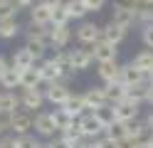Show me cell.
<instances>
[{"label":"cell","instance_id":"23","mask_svg":"<svg viewBox=\"0 0 153 148\" xmlns=\"http://www.w3.org/2000/svg\"><path fill=\"white\" fill-rule=\"evenodd\" d=\"M20 79H22V72H20V69H15V67H10L3 77H0V86H3V91H15V86H20Z\"/></svg>","mask_w":153,"mask_h":148},{"label":"cell","instance_id":"11","mask_svg":"<svg viewBox=\"0 0 153 148\" xmlns=\"http://www.w3.org/2000/svg\"><path fill=\"white\" fill-rule=\"evenodd\" d=\"M20 99H22V109L30 111V114L37 111V109H42V104L47 101L45 99V89H22Z\"/></svg>","mask_w":153,"mask_h":148},{"label":"cell","instance_id":"42","mask_svg":"<svg viewBox=\"0 0 153 148\" xmlns=\"http://www.w3.org/2000/svg\"><path fill=\"white\" fill-rule=\"evenodd\" d=\"M148 82H151V86H153V72H151V74H148Z\"/></svg>","mask_w":153,"mask_h":148},{"label":"cell","instance_id":"18","mask_svg":"<svg viewBox=\"0 0 153 148\" xmlns=\"http://www.w3.org/2000/svg\"><path fill=\"white\" fill-rule=\"evenodd\" d=\"M123 37H126V30H121L119 25H114V22H106L101 27V39L109 42V45H114V47H119L123 42Z\"/></svg>","mask_w":153,"mask_h":148},{"label":"cell","instance_id":"37","mask_svg":"<svg viewBox=\"0 0 153 148\" xmlns=\"http://www.w3.org/2000/svg\"><path fill=\"white\" fill-rule=\"evenodd\" d=\"M10 67H13V64H7V59H5L3 54H0V77H3V74H5V72H7Z\"/></svg>","mask_w":153,"mask_h":148},{"label":"cell","instance_id":"16","mask_svg":"<svg viewBox=\"0 0 153 148\" xmlns=\"http://www.w3.org/2000/svg\"><path fill=\"white\" fill-rule=\"evenodd\" d=\"M52 15H54V10L47 7V5H42V3H35V5L30 7V22H35V25L50 27V25H52Z\"/></svg>","mask_w":153,"mask_h":148},{"label":"cell","instance_id":"44","mask_svg":"<svg viewBox=\"0 0 153 148\" xmlns=\"http://www.w3.org/2000/svg\"><path fill=\"white\" fill-rule=\"evenodd\" d=\"M0 3H3V0H0Z\"/></svg>","mask_w":153,"mask_h":148},{"label":"cell","instance_id":"3","mask_svg":"<svg viewBox=\"0 0 153 148\" xmlns=\"http://www.w3.org/2000/svg\"><path fill=\"white\" fill-rule=\"evenodd\" d=\"M76 123H79L82 136H84V138H89V141H97V138H99L104 131H106V128H104V123L97 118V114H84Z\"/></svg>","mask_w":153,"mask_h":148},{"label":"cell","instance_id":"27","mask_svg":"<svg viewBox=\"0 0 153 148\" xmlns=\"http://www.w3.org/2000/svg\"><path fill=\"white\" fill-rule=\"evenodd\" d=\"M104 136L106 138H111V141H116V143H123L126 141V123H114V126H109L106 131H104Z\"/></svg>","mask_w":153,"mask_h":148},{"label":"cell","instance_id":"31","mask_svg":"<svg viewBox=\"0 0 153 148\" xmlns=\"http://www.w3.org/2000/svg\"><path fill=\"white\" fill-rule=\"evenodd\" d=\"M0 148H17V136L15 133L3 136V138H0Z\"/></svg>","mask_w":153,"mask_h":148},{"label":"cell","instance_id":"24","mask_svg":"<svg viewBox=\"0 0 153 148\" xmlns=\"http://www.w3.org/2000/svg\"><path fill=\"white\" fill-rule=\"evenodd\" d=\"M25 47L35 54V59H42L45 52H47V47H50V42H47V39H37V37H27Z\"/></svg>","mask_w":153,"mask_h":148},{"label":"cell","instance_id":"1","mask_svg":"<svg viewBox=\"0 0 153 148\" xmlns=\"http://www.w3.org/2000/svg\"><path fill=\"white\" fill-rule=\"evenodd\" d=\"M64 121L67 118L62 116L59 109H54V111H37L35 114V133L42 138H54V133L62 131Z\"/></svg>","mask_w":153,"mask_h":148},{"label":"cell","instance_id":"7","mask_svg":"<svg viewBox=\"0 0 153 148\" xmlns=\"http://www.w3.org/2000/svg\"><path fill=\"white\" fill-rule=\"evenodd\" d=\"M30 128H35V118H32L30 111L20 109V111H15V114H13L10 133H15V136H27V133H30Z\"/></svg>","mask_w":153,"mask_h":148},{"label":"cell","instance_id":"21","mask_svg":"<svg viewBox=\"0 0 153 148\" xmlns=\"http://www.w3.org/2000/svg\"><path fill=\"white\" fill-rule=\"evenodd\" d=\"M131 64L136 67V69H141V72L148 77L153 72V49H143V52H138L136 57L131 59Z\"/></svg>","mask_w":153,"mask_h":148},{"label":"cell","instance_id":"26","mask_svg":"<svg viewBox=\"0 0 153 148\" xmlns=\"http://www.w3.org/2000/svg\"><path fill=\"white\" fill-rule=\"evenodd\" d=\"M64 5H67V10H69V17L72 20H82L84 15L89 13L87 5H84V0H67Z\"/></svg>","mask_w":153,"mask_h":148},{"label":"cell","instance_id":"43","mask_svg":"<svg viewBox=\"0 0 153 148\" xmlns=\"http://www.w3.org/2000/svg\"><path fill=\"white\" fill-rule=\"evenodd\" d=\"M37 148H47V143H40V146H37Z\"/></svg>","mask_w":153,"mask_h":148},{"label":"cell","instance_id":"34","mask_svg":"<svg viewBox=\"0 0 153 148\" xmlns=\"http://www.w3.org/2000/svg\"><path fill=\"white\" fill-rule=\"evenodd\" d=\"M47 148H74V146H69V143L64 141V138H59V136H57V138H52V141L47 143Z\"/></svg>","mask_w":153,"mask_h":148},{"label":"cell","instance_id":"33","mask_svg":"<svg viewBox=\"0 0 153 148\" xmlns=\"http://www.w3.org/2000/svg\"><path fill=\"white\" fill-rule=\"evenodd\" d=\"M97 148H119V143L104 136V138H97Z\"/></svg>","mask_w":153,"mask_h":148},{"label":"cell","instance_id":"9","mask_svg":"<svg viewBox=\"0 0 153 148\" xmlns=\"http://www.w3.org/2000/svg\"><path fill=\"white\" fill-rule=\"evenodd\" d=\"M82 96H84V106H87L89 114L99 111V109H104V106L109 104V101H106V91H104V86H91V89H87Z\"/></svg>","mask_w":153,"mask_h":148},{"label":"cell","instance_id":"5","mask_svg":"<svg viewBox=\"0 0 153 148\" xmlns=\"http://www.w3.org/2000/svg\"><path fill=\"white\" fill-rule=\"evenodd\" d=\"M69 96H72L69 84H62V82L47 84V89H45V99H47L52 106H64L67 101H69Z\"/></svg>","mask_w":153,"mask_h":148},{"label":"cell","instance_id":"12","mask_svg":"<svg viewBox=\"0 0 153 148\" xmlns=\"http://www.w3.org/2000/svg\"><path fill=\"white\" fill-rule=\"evenodd\" d=\"M97 74H99V79H101V82H104V86L116 84V82H121V64H119V62H106V64H99Z\"/></svg>","mask_w":153,"mask_h":148},{"label":"cell","instance_id":"29","mask_svg":"<svg viewBox=\"0 0 153 148\" xmlns=\"http://www.w3.org/2000/svg\"><path fill=\"white\" fill-rule=\"evenodd\" d=\"M69 10H67V5L62 7H54V15H52V25H69Z\"/></svg>","mask_w":153,"mask_h":148},{"label":"cell","instance_id":"20","mask_svg":"<svg viewBox=\"0 0 153 148\" xmlns=\"http://www.w3.org/2000/svg\"><path fill=\"white\" fill-rule=\"evenodd\" d=\"M104 91H106V101H109L111 106H116V104H121V101H126V94H128V89L123 86L121 82H116V84H109V86H104Z\"/></svg>","mask_w":153,"mask_h":148},{"label":"cell","instance_id":"14","mask_svg":"<svg viewBox=\"0 0 153 148\" xmlns=\"http://www.w3.org/2000/svg\"><path fill=\"white\" fill-rule=\"evenodd\" d=\"M141 82H148V77L141 72V69H136L131 62L128 64H121V84L123 86H136V84H141Z\"/></svg>","mask_w":153,"mask_h":148},{"label":"cell","instance_id":"25","mask_svg":"<svg viewBox=\"0 0 153 148\" xmlns=\"http://www.w3.org/2000/svg\"><path fill=\"white\" fill-rule=\"evenodd\" d=\"M17 10H20V5H17L15 0H3V3H0V22L15 20L17 17Z\"/></svg>","mask_w":153,"mask_h":148},{"label":"cell","instance_id":"4","mask_svg":"<svg viewBox=\"0 0 153 148\" xmlns=\"http://www.w3.org/2000/svg\"><path fill=\"white\" fill-rule=\"evenodd\" d=\"M74 35H76L82 47H94L97 42H101V27L97 22H82Z\"/></svg>","mask_w":153,"mask_h":148},{"label":"cell","instance_id":"2","mask_svg":"<svg viewBox=\"0 0 153 148\" xmlns=\"http://www.w3.org/2000/svg\"><path fill=\"white\" fill-rule=\"evenodd\" d=\"M136 20H138V10H136V7L123 5V3H116V5H114V15H111L109 22L119 25L121 30H128V27H133Z\"/></svg>","mask_w":153,"mask_h":148},{"label":"cell","instance_id":"28","mask_svg":"<svg viewBox=\"0 0 153 148\" xmlns=\"http://www.w3.org/2000/svg\"><path fill=\"white\" fill-rule=\"evenodd\" d=\"M17 32H20L17 20H5V22H0V39H13Z\"/></svg>","mask_w":153,"mask_h":148},{"label":"cell","instance_id":"15","mask_svg":"<svg viewBox=\"0 0 153 148\" xmlns=\"http://www.w3.org/2000/svg\"><path fill=\"white\" fill-rule=\"evenodd\" d=\"M114 114H116V121L119 123H131L138 118V104H131V101H121L114 106Z\"/></svg>","mask_w":153,"mask_h":148},{"label":"cell","instance_id":"41","mask_svg":"<svg viewBox=\"0 0 153 148\" xmlns=\"http://www.w3.org/2000/svg\"><path fill=\"white\" fill-rule=\"evenodd\" d=\"M146 146H148V148H153V133H151V136L146 138Z\"/></svg>","mask_w":153,"mask_h":148},{"label":"cell","instance_id":"35","mask_svg":"<svg viewBox=\"0 0 153 148\" xmlns=\"http://www.w3.org/2000/svg\"><path fill=\"white\" fill-rule=\"evenodd\" d=\"M40 3H42V5H47V7H52V10H54V7H62V5L67 3V0H40Z\"/></svg>","mask_w":153,"mask_h":148},{"label":"cell","instance_id":"32","mask_svg":"<svg viewBox=\"0 0 153 148\" xmlns=\"http://www.w3.org/2000/svg\"><path fill=\"white\" fill-rule=\"evenodd\" d=\"M84 5H87L89 13H99V10L106 5V0H84Z\"/></svg>","mask_w":153,"mask_h":148},{"label":"cell","instance_id":"19","mask_svg":"<svg viewBox=\"0 0 153 148\" xmlns=\"http://www.w3.org/2000/svg\"><path fill=\"white\" fill-rule=\"evenodd\" d=\"M20 106H22L20 94H15V91H3L0 94V111L15 114V111H20Z\"/></svg>","mask_w":153,"mask_h":148},{"label":"cell","instance_id":"6","mask_svg":"<svg viewBox=\"0 0 153 148\" xmlns=\"http://www.w3.org/2000/svg\"><path fill=\"white\" fill-rule=\"evenodd\" d=\"M91 62H94L91 49H87V47L69 49V69H72V72H84V69L91 67Z\"/></svg>","mask_w":153,"mask_h":148},{"label":"cell","instance_id":"30","mask_svg":"<svg viewBox=\"0 0 153 148\" xmlns=\"http://www.w3.org/2000/svg\"><path fill=\"white\" fill-rule=\"evenodd\" d=\"M141 39H143V45H146L148 49H153V22H151V25H143Z\"/></svg>","mask_w":153,"mask_h":148},{"label":"cell","instance_id":"39","mask_svg":"<svg viewBox=\"0 0 153 148\" xmlns=\"http://www.w3.org/2000/svg\"><path fill=\"white\" fill-rule=\"evenodd\" d=\"M146 104H151V106H153V86L148 89V94H146Z\"/></svg>","mask_w":153,"mask_h":148},{"label":"cell","instance_id":"36","mask_svg":"<svg viewBox=\"0 0 153 148\" xmlns=\"http://www.w3.org/2000/svg\"><path fill=\"white\" fill-rule=\"evenodd\" d=\"M74 148H97V141H89V138H84L82 143H76Z\"/></svg>","mask_w":153,"mask_h":148},{"label":"cell","instance_id":"10","mask_svg":"<svg viewBox=\"0 0 153 148\" xmlns=\"http://www.w3.org/2000/svg\"><path fill=\"white\" fill-rule=\"evenodd\" d=\"M69 39H72L69 25H52L50 27V47L52 49H67Z\"/></svg>","mask_w":153,"mask_h":148},{"label":"cell","instance_id":"38","mask_svg":"<svg viewBox=\"0 0 153 148\" xmlns=\"http://www.w3.org/2000/svg\"><path fill=\"white\" fill-rule=\"evenodd\" d=\"M15 3L20 5V7H32V5H35V0H15Z\"/></svg>","mask_w":153,"mask_h":148},{"label":"cell","instance_id":"17","mask_svg":"<svg viewBox=\"0 0 153 148\" xmlns=\"http://www.w3.org/2000/svg\"><path fill=\"white\" fill-rule=\"evenodd\" d=\"M35 62H37V59H35V54H32L27 47H20V49H15V52H13V67L20 69V72H25V69H32Z\"/></svg>","mask_w":153,"mask_h":148},{"label":"cell","instance_id":"13","mask_svg":"<svg viewBox=\"0 0 153 148\" xmlns=\"http://www.w3.org/2000/svg\"><path fill=\"white\" fill-rule=\"evenodd\" d=\"M91 54H94V62L97 64H106V62H116V47L109 45V42H97L91 47Z\"/></svg>","mask_w":153,"mask_h":148},{"label":"cell","instance_id":"8","mask_svg":"<svg viewBox=\"0 0 153 148\" xmlns=\"http://www.w3.org/2000/svg\"><path fill=\"white\" fill-rule=\"evenodd\" d=\"M62 116L67 118V121H79V118L84 116V111H87V106H84V96L82 94H72L69 101H67L64 106H59Z\"/></svg>","mask_w":153,"mask_h":148},{"label":"cell","instance_id":"40","mask_svg":"<svg viewBox=\"0 0 153 148\" xmlns=\"http://www.w3.org/2000/svg\"><path fill=\"white\" fill-rule=\"evenodd\" d=\"M146 123H148V128H151V133H153V111L148 114V118H146Z\"/></svg>","mask_w":153,"mask_h":148},{"label":"cell","instance_id":"22","mask_svg":"<svg viewBox=\"0 0 153 148\" xmlns=\"http://www.w3.org/2000/svg\"><path fill=\"white\" fill-rule=\"evenodd\" d=\"M42 82V74H40V69L32 67V69H25L22 72V79H20V89H40Z\"/></svg>","mask_w":153,"mask_h":148}]
</instances>
